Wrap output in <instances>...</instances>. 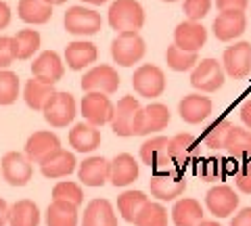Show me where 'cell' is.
Instances as JSON below:
<instances>
[{
  "label": "cell",
  "mask_w": 251,
  "mask_h": 226,
  "mask_svg": "<svg viewBox=\"0 0 251 226\" xmlns=\"http://www.w3.org/2000/svg\"><path fill=\"white\" fill-rule=\"evenodd\" d=\"M161 2H170L172 4V2H178V0H161Z\"/></svg>",
  "instance_id": "cell-53"
},
{
  "label": "cell",
  "mask_w": 251,
  "mask_h": 226,
  "mask_svg": "<svg viewBox=\"0 0 251 226\" xmlns=\"http://www.w3.org/2000/svg\"><path fill=\"white\" fill-rule=\"evenodd\" d=\"M122 77L117 69L111 65H94L82 77L84 92H103V95H113L120 88Z\"/></svg>",
  "instance_id": "cell-9"
},
{
  "label": "cell",
  "mask_w": 251,
  "mask_h": 226,
  "mask_svg": "<svg viewBox=\"0 0 251 226\" xmlns=\"http://www.w3.org/2000/svg\"><path fill=\"white\" fill-rule=\"evenodd\" d=\"M232 163L228 159H222V157H207L199 163V176L203 178L205 182H218V180H224L230 170Z\"/></svg>",
  "instance_id": "cell-37"
},
{
  "label": "cell",
  "mask_w": 251,
  "mask_h": 226,
  "mask_svg": "<svg viewBox=\"0 0 251 226\" xmlns=\"http://www.w3.org/2000/svg\"><path fill=\"white\" fill-rule=\"evenodd\" d=\"M63 149L61 147V140L59 136L54 134V132L50 130H38L34 132L29 138H27V143H25V157L31 161V163H44L46 159H50L54 153H59Z\"/></svg>",
  "instance_id": "cell-10"
},
{
  "label": "cell",
  "mask_w": 251,
  "mask_h": 226,
  "mask_svg": "<svg viewBox=\"0 0 251 226\" xmlns=\"http://www.w3.org/2000/svg\"><path fill=\"white\" fill-rule=\"evenodd\" d=\"M168 143H170L168 136H151L140 145V161L147 163V166L153 170V174L176 170L170 161Z\"/></svg>",
  "instance_id": "cell-11"
},
{
  "label": "cell",
  "mask_w": 251,
  "mask_h": 226,
  "mask_svg": "<svg viewBox=\"0 0 251 226\" xmlns=\"http://www.w3.org/2000/svg\"><path fill=\"white\" fill-rule=\"evenodd\" d=\"M0 172L11 186H25L31 180V174H34V163L25 157V153L11 151L2 157Z\"/></svg>",
  "instance_id": "cell-14"
},
{
  "label": "cell",
  "mask_w": 251,
  "mask_h": 226,
  "mask_svg": "<svg viewBox=\"0 0 251 226\" xmlns=\"http://www.w3.org/2000/svg\"><path fill=\"white\" fill-rule=\"evenodd\" d=\"M241 120H243V124H245V128L247 130H251V99L249 100H245V103L241 105Z\"/></svg>",
  "instance_id": "cell-48"
},
{
  "label": "cell",
  "mask_w": 251,
  "mask_h": 226,
  "mask_svg": "<svg viewBox=\"0 0 251 226\" xmlns=\"http://www.w3.org/2000/svg\"><path fill=\"white\" fill-rule=\"evenodd\" d=\"M230 226H251V207H243L239 214H234Z\"/></svg>",
  "instance_id": "cell-46"
},
{
  "label": "cell",
  "mask_w": 251,
  "mask_h": 226,
  "mask_svg": "<svg viewBox=\"0 0 251 226\" xmlns=\"http://www.w3.org/2000/svg\"><path fill=\"white\" fill-rule=\"evenodd\" d=\"M136 226H168V209L159 201H147L134 218Z\"/></svg>",
  "instance_id": "cell-36"
},
{
  "label": "cell",
  "mask_w": 251,
  "mask_h": 226,
  "mask_svg": "<svg viewBox=\"0 0 251 226\" xmlns=\"http://www.w3.org/2000/svg\"><path fill=\"white\" fill-rule=\"evenodd\" d=\"M234 182L241 193L251 195V157L239 161L237 170H234Z\"/></svg>",
  "instance_id": "cell-42"
},
{
  "label": "cell",
  "mask_w": 251,
  "mask_h": 226,
  "mask_svg": "<svg viewBox=\"0 0 251 226\" xmlns=\"http://www.w3.org/2000/svg\"><path fill=\"white\" fill-rule=\"evenodd\" d=\"M97 57H99V50L92 42L74 40L65 46V61L63 63H67V67L74 69V72H82L84 67L97 63Z\"/></svg>",
  "instance_id": "cell-23"
},
{
  "label": "cell",
  "mask_w": 251,
  "mask_h": 226,
  "mask_svg": "<svg viewBox=\"0 0 251 226\" xmlns=\"http://www.w3.org/2000/svg\"><path fill=\"white\" fill-rule=\"evenodd\" d=\"M80 224V214L75 205L63 203V201H52L46 207V226H77Z\"/></svg>",
  "instance_id": "cell-33"
},
{
  "label": "cell",
  "mask_w": 251,
  "mask_h": 226,
  "mask_svg": "<svg viewBox=\"0 0 251 226\" xmlns=\"http://www.w3.org/2000/svg\"><path fill=\"white\" fill-rule=\"evenodd\" d=\"M80 109H82L84 122H88L97 128L109 124L111 122V115H113L111 99H109V95H103V92H86Z\"/></svg>",
  "instance_id": "cell-13"
},
{
  "label": "cell",
  "mask_w": 251,
  "mask_h": 226,
  "mask_svg": "<svg viewBox=\"0 0 251 226\" xmlns=\"http://www.w3.org/2000/svg\"><path fill=\"white\" fill-rule=\"evenodd\" d=\"M132 88H134L138 97L157 99L166 90V74H163L161 67L151 63L140 65L134 72V75H132Z\"/></svg>",
  "instance_id": "cell-8"
},
{
  "label": "cell",
  "mask_w": 251,
  "mask_h": 226,
  "mask_svg": "<svg viewBox=\"0 0 251 226\" xmlns=\"http://www.w3.org/2000/svg\"><path fill=\"white\" fill-rule=\"evenodd\" d=\"M140 166L130 153H120L113 161H109V180L113 186H122V189L130 186L132 182H136Z\"/></svg>",
  "instance_id": "cell-21"
},
{
  "label": "cell",
  "mask_w": 251,
  "mask_h": 226,
  "mask_svg": "<svg viewBox=\"0 0 251 226\" xmlns=\"http://www.w3.org/2000/svg\"><path fill=\"white\" fill-rule=\"evenodd\" d=\"M63 25L72 36H94L100 32L103 27V19L100 15L92 9H86V6L77 4V6H69L65 17H63Z\"/></svg>",
  "instance_id": "cell-4"
},
{
  "label": "cell",
  "mask_w": 251,
  "mask_h": 226,
  "mask_svg": "<svg viewBox=\"0 0 251 226\" xmlns=\"http://www.w3.org/2000/svg\"><path fill=\"white\" fill-rule=\"evenodd\" d=\"M147 46L138 32H122L111 42V57L120 67H132L145 57Z\"/></svg>",
  "instance_id": "cell-3"
},
{
  "label": "cell",
  "mask_w": 251,
  "mask_h": 226,
  "mask_svg": "<svg viewBox=\"0 0 251 226\" xmlns=\"http://www.w3.org/2000/svg\"><path fill=\"white\" fill-rule=\"evenodd\" d=\"M203 220V207L197 199L182 197L172 207V222L174 226H197Z\"/></svg>",
  "instance_id": "cell-28"
},
{
  "label": "cell",
  "mask_w": 251,
  "mask_h": 226,
  "mask_svg": "<svg viewBox=\"0 0 251 226\" xmlns=\"http://www.w3.org/2000/svg\"><path fill=\"white\" fill-rule=\"evenodd\" d=\"M109 25L117 34L122 32H138L145 25V9L138 0H115L107 13Z\"/></svg>",
  "instance_id": "cell-1"
},
{
  "label": "cell",
  "mask_w": 251,
  "mask_h": 226,
  "mask_svg": "<svg viewBox=\"0 0 251 226\" xmlns=\"http://www.w3.org/2000/svg\"><path fill=\"white\" fill-rule=\"evenodd\" d=\"M52 201H63V203L80 207L84 203V191L77 182L72 180H61L52 189Z\"/></svg>",
  "instance_id": "cell-41"
},
{
  "label": "cell",
  "mask_w": 251,
  "mask_h": 226,
  "mask_svg": "<svg viewBox=\"0 0 251 226\" xmlns=\"http://www.w3.org/2000/svg\"><path fill=\"white\" fill-rule=\"evenodd\" d=\"M151 197L157 201H176L186 191V178L180 174V170H168V172H157L149 180Z\"/></svg>",
  "instance_id": "cell-6"
},
{
  "label": "cell",
  "mask_w": 251,
  "mask_h": 226,
  "mask_svg": "<svg viewBox=\"0 0 251 226\" xmlns=\"http://www.w3.org/2000/svg\"><path fill=\"white\" fill-rule=\"evenodd\" d=\"M54 92L57 90H54L52 84H44L40 80H36V77H31V80H27L25 86H23V100H25V105L29 109L42 111Z\"/></svg>",
  "instance_id": "cell-30"
},
{
  "label": "cell",
  "mask_w": 251,
  "mask_h": 226,
  "mask_svg": "<svg viewBox=\"0 0 251 226\" xmlns=\"http://www.w3.org/2000/svg\"><path fill=\"white\" fill-rule=\"evenodd\" d=\"M15 59L13 36H0V69H9Z\"/></svg>",
  "instance_id": "cell-44"
},
{
  "label": "cell",
  "mask_w": 251,
  "mask_h": 226,
  "mask_svg": "<svg viewBox=\"0 0 251 226\" xmlns=\"http://www.w3.org/2000/svg\"><path fill=\"white\" fill-rule=\"evenodd\" d=\"M82 2H86V4H92V6H100V4H105L107 0H82Z\"/></svg>",
  "instance_id": "cell-50"
},
{
  "label": "cell",
  "mask_w": 251,
  "mask_h": 226,
  "mask_svg": "<svg viewBox=\"0 0 251 226\" xmlns=\"http://www.w3.org/2000/svg\"><path fill=\"white\" fill-rule=\"evenodd\" d=\"M11 23V6L0 0V29H6Z\"/></svg>",
  "instance_id": "cell-47"
},
{
  "label": "cell",
  "mask_w": 251,
  "mask_h": 226,
  "mask_svg": "<svg viewBox=\"0 0 251 226\" xmlns=\"http://www.w3.org/2000/svg\"><path fill=\"white\" fill-rule=\"evenodd\" d=\"M197 61H199V52L180 50L176 44L168 46V50H166V63L170 69H174V72H191V69L197 65Z\"/></svg>",
  "instance_id": "cell-39"
},
{
  "label": "cell",
  "mask_w": 251,
  "mask_h": 226,
  "mask_svg": "<svg viewBox=\"0 0 251 226\" xmlns=\"http://www.w3.org/2000/svg\"><path fill=\"white\" fill-rule=\"evenodd\" d=\"M226 74L218 59H201L191 69V86L199 92H216L224 86Z\"/></svg>",
  "instance_id": "cell-5"
},
{
  "label": "cell",
  "mask_w": 251,
  "mask_h": 226,
  "mask_svg": "<svg viewBox=\"0 0 251 226\" xmlns=\"http://www.w3.org/2000/svg\"><path fill=\"white\" fill-rule=\"evenodd\" d=\"M149 201V197L143 191H124L117 197V212L122 214L126 222H134V218L143 209V205Z\"/></svg>",
  "instance_id": "cell-35"
},
{
  "label": "cell",
  "mask_w": 251,
  "mask_h": 226,
  "mask_svg": "<svg viewBox=\"0 0 251 226\" xmlns=\"http://www.w3.org/2000/svg\"><path fill=\"white\" fill-rule=\"evenodd\" d=\"M100 130L88 122H80L69 130V145L77 153H92L100 147Z\"/></svg>",
  "instance_id": "cell-25"
},
{
  "label": "cell",
  "mask_w": 251,
  "mask_h": 226,
  "mask_svg": "<svg viewBox=\"0 0 251 226\" xmlns=\"http://www.w3.org/2000/svg\"><path fill=\"white\" fill-rule=\"evenodd\" d=\"M249 0H216L218 11H243L245 13Z\"/></svg>",
  "instance_id": "cell-45"
},
{
  "label": "cell",
  "mask_w": 251,
  "mask_h": 226,
  "mask_svg": "<svg viewBox=\"0 0 251 226\" xmlns=\"http://www.w3.org/2000/svg\"><path fill=\"white\" fill-rule=\"evenodd\" d=\"M199 138L188 134V132H182V134H176L170 138L168 143V155L170 161L176 170H182L184 166H188L195 157L199 155Z\"/></svg>",
  "instance_id": "cell-16"
},
{
  "label": "cell",
  "mask_w": 251,
  "mask_h": 226,
  "mask_svg": "<svg viewBox=\"0 0 251 226\" xmlns=\"http://www.w3.org/2000/svg\"><path fill=\"white\" fill-rule=\"evenodd\" d=\"M197 226H222V224H218L216 220H201Z\"/></svg>",
  "instance_id": "cell-51"
},
{
  "label": "cell",
  "mask_w": 251,
  "mask_h": 226,
  "mask_svg": "<svg viewBox=\"0 0 251 226\" xmlns=\"http://www.w3.org/2000/svg\"><path fill=\"white\" fill-rule=\"evenodd\" d=\"M211 9V0H184V15L188 21H201L207 17Z\"/></svg>",
  "instance_id": "cell-43"
},
{
  "label": "cell",
  "mask_w": 251,
  "mask_h": 226,
  "mask_svg": "<svg viewBox=\"0 0 251 226\" xmlns=\"http://www.w3.org/2000/svg\"><path fill=\"white\" fill-rule=\"evenodd\" d=\"M232 126H234V124L228 118H222V120L214 122L205 130V134H203V145L209 147V149H224L226 138H228Z\"/></svg>",
  "instance_id": "cell-38"
},
{
  "label": "cell",
  "mask_w": 251,
  "mask_h": 226,
  "mask_svg": "<svg viewBox=\"0 0 251 226\" xmlns=\"http://www.w3.org/2000/svg\"><path fill=\"white\" fill-rule=\"evenodd\" d=\"M239 201H241L239 195L228 184L211 186L205 195V205L209 209V214H214L216 218H228L230 214H234L239 207Z\"/></svg>",
  "instance_id": "cell-15"
},
{
  "label": "cell",
  "mask_w": 251,
  "mask_h": 226,
  "mask_svg": "<svg viewBox=\"0 0 251 226\" xmlns=\"http://www.w3.org/2000/svg\"><path fill=\"white\" fill-rule=\"evenodd\" d=\"M172 120V113L168 105L163 103H151L147 107H140L134 122H132V136H151L157 132L166 130Z\"/></svg>",
  "instance_id": "cell-2"
},
{
  "label": "cell",
  "mask_w": 251,
  "mask_h": 226,
  "mask_svg": "<svg viewBox=\"0 0 251 226\" xmlns=\"http://www.w3.org/2000/svg\"><path fill=\"white\" fill-rule=\"evenodd\" d=\"M140 109V103L136 97H122L117 100V105H113V115H111V130L115 136L128 138L132 136V122H134V115Z\"/></svg>",
  "instance_id": "cell-19"
},
{
  "label": "cell",
  "mask_w": 251,
  "mask_h": 226,
  "mask_svg": "<svg viewBox=\"0 0 251 226\" xmlns=\"http://www.w3.org/2000/svg\"><path fill=\"white\" fill-rule=\"evenodd\" d=\"M46 4H50V6H57V4H65L67 0H44Z\"/></svg>",
  "instance_id": "cell-52"
},
{
  "label": "cell",
  "mask_w": 251,
  "mask_h": 226,
  "mask_svg": "<svg viewBox=\"0 0 251 226\" xmlns=\"http://www.w3.org/2000/svg\"><path fill=\"white\" fill-rule=\"evenodd\" d=\"M224 149L228 151L230 159H237V161L249 159L251 157V130L232 126L228 138H226Z\"/></svg>",
  "instance_id": "cell-32"
},
{
  "label": "cell",
  "mask_w": 251,
  "mask_h": 226,
  "mask_svg": "<svg viewBox=\"0 0 251 226\" xmlns=\"http://www.w3.org/2000/svg\"><path fill=\"white\" fill-rule=\"evenodd\" d=\"M9 222V203L0 197V226H4Z\"/></svg>",
  "instance_id": "cell-49"
},
{
  "label": "cell",
  "mask_w": 251,
  "mask_h": 226,
  "mask_svg": "<svg viewBox=\"0 0 251 226\" xmlns=\"http://www.w3.org/2000/svg\"><path fill=\"white\" fill-rule=\"evenodd\" d=\"M17 13H19V19L29 23V25H42V23L50 21L52 6L46 4L44 0H19Z\"/></svg>",
  "instance_id": "cell-31"
},
{
  "label": "cell",
  "mask_w": 251,
  "mask_h": 226,
  "mask_svg": "<svg viewBox=\"0 0 251 226\" xmlns=\"http://www.w3.org/2000/svg\"><path fill=\"white\" fill-rule=\"evenodd\" d=\"M211 99L203 97L201 92H193V95H186L182 100L178 103V113L186 124H201L205 122L211 115Z\"/></svg>",
  "instance_id": "cell-22"
},
{
  "label": "cell",
  "mask_w": 251,
  "mask_h": 226,
  "mask_svg": "<svg viewBox=\"0 0 251 226\" xmlns=\"http://www.w3.org/2000/svg\"><path fill=\"white\" fill-rule=\"evenodd\" d=\"M222 69L232 80H243L251 74V44L249 42H234L224 50Z\"/></svg>",
  "instance_id": "cell-12"
},
{
  "label": "cell",
  "mask_w": 251,
  "mask_h": 226,
  "mask_svg": "<svg viewBox=\"0 0 251 226\" xmlns=\"http://www.w3.org/2000/svg\"><path fill=\"white\" fill-rule=\"evenodd\" d=\"M63 74H65V63L59 57V52L54 50L40 52L31 63V75L44 84H52L54 86L57 82H61Z\"/></svg>",
  "instance_id": "cell-17"
},
{
  "label": "cell",
  "mask_w": 251,
  "mask_h": 226,
  "mask_svg": "<svg viewBox=\"0 0 251 226\" xmlns=\"http://www.w3.org/2000/svg\"><path fill=\"white\" fill-rule=\"evenodd\" d=\"M40 42L42 38L36 29H21L13 36V44H15V59L19 61H27L40 50Z\"/></svg>",
  "instance_id": "cell-34"
},
{
  "label": "cell",
  "mask_w": 251,
  "mask_h": 226,
  "mask_svg": "<svg viewBox=\"0 0 251 226\" xmlns=\"http://www.w3.org/2000/svg\"><path fill=\"white\" fill-rule=\"evenodd\" d=\"M19 75L11 69H0V107H9L19 99Z\"/></svg>",
  "instance_id": "cell-40"
},
{
  "label": "cell",
  "mask_w": 251,
  "mask_h": 226,
  "mask_svg": "<svg viewBox=\"0 0 251 226\" xmlns=\"http://www.w3.org/2000/svg\"><path fill=\"white\" fill-rule=\"evenodd\" d=\"M247 27V17L243 11H220L214 19V36L220 42H232L243 36Z\"/></svg>",
  "instance_id": "cell-20"
},
{
  "label": "cell",
  "mask_w": 251,
  "mask_h": 226,
  "mask_svg": "<svg viewBox=\"0 0 251 226\" xmlns=\"http://www.w3.org/2000/svg\"><path fill=\"white\" fill-rule=\"evenodd\" d=\"M82 226H117L115 209L109 199H92L84 209Z\"/></svg>",
  "instance_id": "cell-26"
},
{
  "label": "cell",
  "mask_w": 251,
  "mask_h": 226,
  "mask_svg": "<svg viewBox=\"0 0 251 226\" xmlns=\"http://www.w3.org/2000/svg\"><path fill=\"white\" fill-rule=\"evenodd\" d=\"M77 178L84 186H103L109 180V161L100 155H92V157L84 159L77 168Z\"/></svg>",
  "instance_id": "cell-24"
},
{
  "label": "cell",
  "mask_w": 251,
  "mask_h": 226,
  "mask_svg": "<svg viewBox=\"0 0 251 226\" xmlns=\"http://www.w3.org/2000/svg\"><path fill=\"white\" fill-rule=\"evenodd\" d=\"M44 120L50 124L52 128H65L74 122V118L77 115V105L72 92H54L50 97V100L46 103V107L42 109Z\"/></svg>",
  "instance_id": "cell-7"
},
{
  "label": "cell",
  "mask_w": 251,
  "mask_h": 226,
  "mask_svg": "<svg viewBox=\"0 0 251 226\" xmlns=\"http://www.w3.org/2000/svg\"><path fill=\"white\" fill-rule=\"evenodd\" d=\"M207 42V29L201 21H182L174 29V44L180 50L199 52Z\"/></svg>",
  "instance_id": "cell-18"
},
{
  "label": "cell",
  "mask_w": 251,
  "mask_h": 226,
  "mask_svg": "<svg viewBox=\"0 0 251 226\" xmlns=\"http://www.w3.org/2000/svg\"><path fill=\"white\" fill-rule=\"evenodd\" d=\"M9 226H40V207L31 199H19L9 205Z\"/></svg>",
  "instance_id": "cell-29"
},
{
  "label": "cell",
  "mask_w": 251,
  "mask_h": 226,
  "mask_svg": "<svg viewBox=\"0 0 251 226\" xmlns=\"http://www.w3.org/2000/svg\"><path fill=\"white\" fill-rule=\"evenodd\" d=\"M75 155L69 153L65 149H61L59 153H54L50 159H46L44 163H40V172L44 178H50V180H57V178H65L75 170Z\"/></svg>",
  "instance_id": "cell-27"
}]
</instances>
